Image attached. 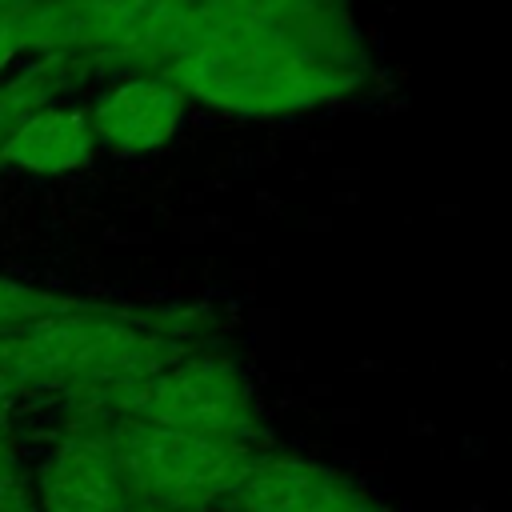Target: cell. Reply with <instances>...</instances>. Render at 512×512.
<instances>
[{"label": "cell", "mask_w": 512, "mask_h": 512, "mask_svg": "<svg viewBox=\"0 0 512 512\" xmlns=\"http://www.w3.org/2000/svg\"><path fill=\"white\" fill-rule=\"evenodd\" d=\"M104 428L136 512H216L260 448L136 420H104Z\"/></svg>", "instance_id": "cell-4"}, {"label": "cell", "mask_w": 512, "mask_h": 512, "mask_svg": "<svg viewBox=\"0 0 512 512\" xmlns=\"http://www.w3.org/2000/svg\"><path fill=\"white\" fill-rule=\"evenodd\" d=\"M96 152V132L88 112L32 104L24 108L0 140V160L24 172H68L88 164Z\"/></svg>", "instance_id": "cell-8"}, {"label": "cell", "mask_w": 512, "mask_h": 512, "mask_svg": "<svg viewBox=\"0 0 512 512\" xmlns=\"http://www.w3.org/2000/svg\"><path fill=\"white\" fill-rule=\"evenodd\" d=\"M36 512H136L104 420L80 416L52 448L32 488Z\"/></svg>", "instance_id": "cell-6"}, {"label": "cell", "mask_w": 512, "mask_h": 512, "mask_svg": "<svg viewBox=\"0 0 512 512\" xmlns=\"http://www.w3.org/2000/svg\"><path fill=\"white\" fill-rule=\"evenodd\" d=\"M16 396H20V392H16V384H12V380L0 372V420H4V412H8V404H12Z\"/></svg>", "instance_id": "cell-11"}, {"label": "cell", "mask_w": 512, "mask_h": 512, "mask_svg": "<svg viewBox=\"0 0 512 512\" xmlns=\"http://www.w3.org/2000/svg\"><path fill=\"white\" fill-rule=\"evenodd\" d=\"M216 512H392L348 472L284 448H256Z\"/></svg>", "instance_id": "cell-5"}, {"label": "cell", "mask_w": 512, "mask_h": 512, "mask_svg": "<svg viewBox=\"0 0 512 512\" xmlns=\"http://www.w3.org/2000/svg\"><path fill=\"white\" fill-rule=\"evenodd\" d=\"M184 92L164 76H128L120 84H112L96 108L88 112L96 144L104 140L108 148L124 152V156H140L160 148L184 120Z\"/></svg>", "instance_id": "cell-7"}, {"label": "cell", "mask_w": 512, "mask_h": 512, "mask_svg": "<svg viewBox=\"0 0 512 512\" xmlns=\"http://www.w3.org/2000/svg\"><path fill=\"white\" fill-rule=\"evenodd\" d=\"M80 416H104V420H136L156 428H176L192 436H216V440H260V420L252 392L240 376V368L208 352L204 344L188 356L156 368L152 376L116 388L100 396L96 404L80 408Z\"/></svg>", "instance_id": "cell-3"}, {"label": "cell", "mask_w": 512, "mask_h": 512, "mask_svg": "<svg viewBox=\"0 0 512 512\" xmlns=\"http://www.w3.org/2000/svg\"><path fill=\"white\" fill-rule=\"evenodd\" d=\"M312 4L220 24L204 32L164 76L204 104L224 112L272 116V112H300L344 96L356 84V68L344 44L320 36Z\"/></svg>", "instance_id": "cell-2"}, {"label": "cell", "mask_w": 512, "mask_h": 512, "mask_svg": "<svg viewBox=\"0 0 512 512\" xmlns=\"http://www.w3.org/2000/svg\"><path fill=\"white\" fill-rule=\"evenodd\" d=\"M72 296H60V292H48V288H32V284H20V280H8L0 276V336L48 316V312H60L68 308Z\"/></svg>", "instance_id": "cell-9"}, {"label": "cell", "mask_w": 512, "mask_h": 512, "mask_svg": "<svg viewBox=\"0 0 512 512\" xmlns=\"http://www.w3.org/2000/svg\"><path fill=\"white\" fill-rule=\"evenodd\" d=\"M200 340L204 324H188L180 312L72 300L68 308L0 336V372L16 392H64L76 408H88L188 356Z\"/></svg>", "instance_id": "cell-1"}, {"label": "cell", "mask_w": 512, "mask_h": 512, "mask_svg": "<svg viewBox=\"0 0 512 512\" xmlns=\"http://www.w3.org/2000/svg\"><path fill=\"white\" fill-rule=\"evenodd\" d=\"M0 512H36V508H12V504H0Z\"/></svg>", "instance_id": "cell-12"}, {"label": "cell", "mask_w": 512, "mask_h": 512, "mask_svg": "<svg viewBox=\"0 0 512 512\" xmlns=\"http://www.w3.org/2000/svg\"><path fill=\"white\" fill-rule=\"evenodd\" d=\"M0 504H12V508H36V496H32V484L24 480V468L16 460V448H12V436L0 420Z\"/></svg>", "instance_id": "cell-10"}]
</instances>
